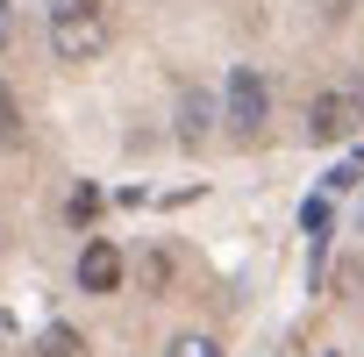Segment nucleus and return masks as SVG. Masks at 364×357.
<instances>
[{
	"label": "nucleus",
	"mask_w": 364,
	"mask_h": 357,
	"mask_svg": "<svg viewBox=\"0 0 364 357\" xmlns=\"http://www.w3.org/2000/svg\"><path fill=\"white\" fill-rule=\"evenodd\" d=\"M208 114H215V107H208V93H186V100H178V136L193 143V136L208 129Z\"/></svg>",
	"instance_id": "nucleus-6"
},
{
	"label": "nucleus",
	"mask_w": 364,
	"mask_h": 357,
	"mask_svg": "<svg viewBox=\"0 0 364 357\" xmlns=\"http://www.w3.org/2000/svg\"><path fill=\"white\" fill-rule=\"evenodd\" d=\"M50 50H58L65 65L100 58V50H107V22H100V8H65V15H50Z\"/></svg>",
	"instance_id": "nucleus-2"
},
{
	"label": "nucleus",
	"mask_w": 364,
	"mask_h": 357,
	"mask_svg": "<svg viewBox=\"0 0 364 357\" xmlns=\"http://www.w3.org/2000/svg\"><path fill=\"white\" fill-rule=\"evenodd\" d=\"M65 215H72V222H79V229H86V222H93V215H100V193H93V186H79V193H72V201H65Z\"/></svg>",
	"instance_id": "nucleus-9"
},
{
	"label": "nucleus",
	"mask_w": 364,
	"mask_h": 357,
	"mask_svg": "<svg viewBox=\"0 0 364 357\" xmlns=\"http://www.w3.org/2000/svg\"><path fill=\"white\" fill-rule=\"evenodd\" d=\"M164 357H222V343H215V336H171Z\"/></svg>",
	"instance_id": "nucleus-8"
},
{
	"label": "nucleus",
	"mask_w": 364,
	"mask_h": 357,
	"mask_svg": "<svg viewBox=\"0 0 364 357\" xmlns=\"http://www.w3.org/2000/svg\"><path fill=\"white\" fill-rule=\"evenodd\" d=\"M79 286L86 293H114L122 286V250L114 243H86L79 250Z\"/></svg>",
	"instance_id": "nucleus-4"
},
{
	"label": "nucleus",
	"mask_w": 364,
	"mask_h": 357,
	"mask_svg": "<svg viewBox=\"0 0 364 357\" xmlns=\"http://www.w3.org/2000/svg\"><path fill=\"white\" fill-rule=\"evenodd\" d=\"M29 357H93V350H86V336H79V329L50 321V329L36 336V350H29Z\"/></svg>",
	"instance_id": "nucleus-5"
},
{
	"label": "nucleus",
	"mask_w": 364,
	"mask_h": 357,
	"mask_svg": "<svg viewBox=\"0 0 364 357\" xmlns=\"http://www.w3.org/2000/svg\"><path fill=\"white\" fill-rule=\"evenodd\" d=\"M0 143H22V100L8 79H0Z\"/></svg>",
	"instance_id": "nucleus-7"
},
{
	"label": "nucleus",
	"mask_w": 364,
	"mask_h": 357,
	"mask_svg": "<svg viewBox=\"0 0 364 357\" xmlns=\"http://www.w3.org/2000/svg\"><path fill=\"white\" fill-rule=\"evenodd\" d=\"M8 36H15V8L0 0V50H8Z\"/></svg>",
	"instance_id": "nucleus-10"
},
{
	"label": "nucleus",
	"mask_w": 364,
	"mask_h": 357,
	"mask_svg": "<svg viewBox=\"0 0 364 357\" xmlns=\"http://www.w3.org/2000/svg\"><path fill=\"white\" fill-rule=\"evenodd\" d=\"M264 114H272V86L257 79V65H236V72H229V122H236L243 136H257Z\"/></svg>",
	"instance_id": "nucleus-3"
},
{
	"label": "nucleus",
	"mask_w": 364,
	"mask_h": 357,
	"mask_svg": "<svg viewBox=\"0 0 364 357\" xmlns=\"http://www.w3.org/2000/svg\"><path fill=\"white\" fill-rule=\"evenodd\" d=\"M364 129V86H328L307 100V143H350Z\"/></svg>",
	"instance_id": "nucleus-1"
}]
</instances>
